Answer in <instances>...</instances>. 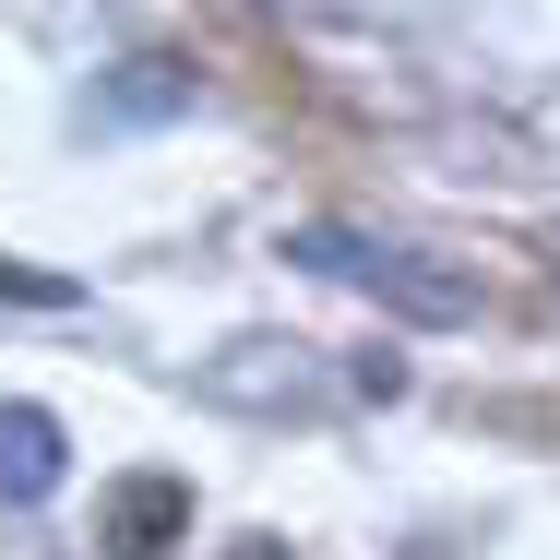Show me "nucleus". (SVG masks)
I'll return each mask as SVG.
<instances>
[{"label": "nucleus", "instance_id": "f03ea898", "mask_svg": "<svg viewBox=\"0 0 560 560\" xmlns=\"http://www.w3.org/2000/svg\"><path fill=\"white\" fill-rule=\"evenodd\" d=\"M96 549H108V560H167V549H191V477L131 465L108 501H96Z\"/></svg>", "mask_w": 560, "mask_h": 560}, {"label": "nucleus", "instance_id": "f257e3e1", "mask_svg": "<svg viewBox=\"0 0 560 560\" xmlns=\"http://www.w3.org/2000/svg\"><path fill=\"white\" fill-rule=\"evenodd\" d=\"M287 262H299V275H323V287H346V299H370V311H394V323H418V335H453V323H477V311H489L465 262L418 250V238H382V226H346V215L287 226Z\"/></svg>", "mask_w": 560, "mask_h": 560}, {"label": "nucleus", "instance_id": "7ed1b4c3", "mask_svg": "<svg viewBox=\"0 0 560 560\" xmlns=\"http://www.w3.org/2000/svg\"><path fill=\"white\" fill-rule=\"evenodd\" d=\"M203 394L215 406H250V418H287V406H323V346H226V358H203Z\"/></svg>", "mask_w": 560, "mask_h": 560}, {"label": "nucleus", "instance_id": "39448f33", "mask_svg": "<svg viewBox=\"0 0 560 560\" xmlns=\"http://www.w3.org/2000/svg\"><path fill=\"white\" fill-rule=\"evenodd\" d=\"M179 108H191V60H167V48L96 72V119H108V131H143V119H179Z\"/></svg>", "mask_w": 560, "mask_h": 560}, {"label": "nucleus", "instance_id": "423d86ee", "mask_svg": "<svg viewBox=\"0 0 560 560\" xmlns=\"http://www.w3.org/2000/svg\"><path fill=\"white\" fill-rule=\"evenodd\" d=\"M0 299H36V311H72V275H36V262H0Z\"/></svg>", "mask_w": 560, "mask_h": 560}, {"label": "nucleus", "instance_id": "20e7f679", "mask_svg": "<svg viewBox=\"0 0 560 560\" xmlns=\"http://www.w3.org/2000/svg\"><path fill=\"white\" fill-rule=\"evenodd\" d=\"M60 477H72V442H60V418L12 394V406H0V513H36Z\"/></svg>", "mask_w": 560, "mask_h": 560}, {"label": "nucleus", "instance_id": "0eeeda50", "mask_svg": "<svg viewBox=\"0 0 560 560\" xmlns=\"http://www.w3.org/2000/svg\"><path fill=\"white\" fill-rule=\"evenodd\" d=\"M406 560H453V549H406Z\"/></svg>", "mask_w": 560, "mask_h": 560}]
</instances>
